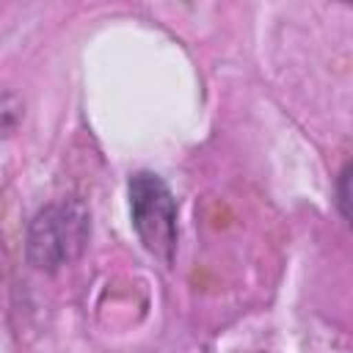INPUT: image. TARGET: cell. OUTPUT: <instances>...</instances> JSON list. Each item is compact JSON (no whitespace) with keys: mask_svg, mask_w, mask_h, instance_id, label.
I'll return each instance as SVG.
<instances>
[{"mask_svg":"<svg viewBox=\"0 0 353 353\" xmlns=\"http://www.w3.org/2000/svg\"><path fill=\"white\" fill-rule=\"evenodd\" d=\"M19 116H22V105L11 94H3L0 97V135H8L17 127Z\"/></svg>","mask_w":353,"mask_h":353,"instance_id":"3","label":"cell"},{"mask_svg":"<svg viewBox=\"0 0 353 353\" xmlns=\"http://www.w3.org/2000/svg\"><path fill=\"white\" fill-rule=\"evenodd\" d=\"M347 182H350V165H345L342 171H339V185H336V204H339V212H342V218H347L350 212H347Z\"/></svg>","mask_w":353,"mask_h":353,"instance_id":"4","label":"cell"},{"mask_svg":"<svg viewBox=\"0 0 353 353\" xmlns=\"http://www.w3.org/2000/svg\"><path fill=\"white\" fill-rule=\"evenodd\" d=\"M130 218L143 248L163 265L174 262L176 254V199L171 188L152 171H138L130 176Z\"/></svg>","mask_w":353,"mask_h":353,"instance_id":"2","label":"cell"},{"mask_svg":"<svg viewBox=\"0 0 353 353\" xmlns=\"http://www.w3.org/2000/svg\"><path fill=\"white\" fill-rule=\"evenodd\" d=\"M91 215L80 199H63L39 210L28 226L25 254L28 262L44 273L72 265L88 245Z\"/></svg>","mask_w":353,"mask_h":353,"instance_id":"1","label":"cell"}]
</instances>
